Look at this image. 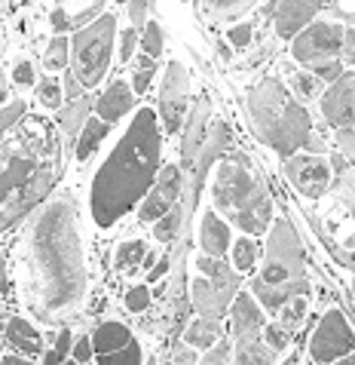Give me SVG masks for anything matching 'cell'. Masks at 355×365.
<instances>
[{"instance_id": "6da1fadb", "label": "cell", "mask_w": 355, "mask_h": 365, "mask_svg": "<svg viewBox=\"0 0 355 365\" xmlns=\"http://www.w3.org/2000/svg\"><path fill=\"white\" fill-rule=\"evenodd\" d=\"M25 301L43 322L68 317L86 292L83 242L70 197H55L25 233Z\"/></svg>"}, {"instance_id": "7a4b0ae2", "label": "cell", "mask_w": 355, "mask_h": 365, "mask_svg": "<svg viewBox=\"0 0 355 365\" xmlns=\"http://www.w3.org/2000/svg\"><path fill=\"white\" fill-rule=\"evenodd\" d=\"M62 172V145L53 126L31 117L0 145V230L22 221L53 190Z\"/></svg>"}, {"instance_id": "3957f363", "label": "cell", "mask_w": 355, "mask_h": 365, "mask_svg": "<svg viewBox=\"0 0 355 365\" xmlns=\"http://www.w3.org/2000/svg\"><path fill=\"white\" fill-rule=\"evenodd\" d=\"M159 126L157 114L150 108H141L129 123V133L120 138L107 163L98 169L92 181V218L98 227H110L117 218H123L135 202L147 194L159 172Z\"/></svg>"}, {"instance_id": "277c9868", "label": "cell", "mask_w": 355, "mask_h": 365, "mask_svg": "<svg viewBox=\"0 0 355 365\" xmlns=\"http://www.w3.org/2000/svg\"><path fill=\"white\" fill-rule=\"evenodd\" d=\"M248 114L258 138L267 141L279 157H291L297 148H307L312 138V123H309L307 108L279 80L267 77L251 89Z\"/></svg>"}, {"instance_id": "5b68a950", "label": "cell", "mask_w": 355, "mask_h": 365, "mask_svg": "<svg viewBox=\"0 0 355 365\" xmlns=\"http://www.w3.org/2000/svg\"><path fill=\"white\" fill-rule=\"evenodd\" d=\"M215 206L245 233H263L272 221V202L267 185L245 154H230L218 163Z\"/></svg>"}, {"instance_id": "8992f818", "label": "cell", "mask_w": 355, "mask_h": 365, "mask_svg": "<svg viewBox=\"0 0 355 365\" xmlns=\"http://www.w3.org/2000/svg\"><path fill=\"white\" fill-rule=\"evenodd\" d=\"M343 34H346V28L334 22L309 25L294 40L291 56L300 65H309L319 80H331L334 83L343 74Z\"/></svg>"}, {"instance_id": "52a82bcc", "label": "cell", "mask_w": 355, "mask_h": 365, "mask_svg": "<svg viewBox=\"0 0 355 365\" xmlns=\"http://www.w3.org/2000/svg\"><path fill=\"white\" fill-rule=\"evenodd\" d=\"M114 16H98L92 25L80 28L70 40V53H74V77L83 86H95L110 65V49H114Z\"/></svg>"}, {"instance_id": "ba28073f", "label": "cell", "mask_w": 355, "mask_h": 365, "mask_svg": "<svg viewBox=\"0 0 355 365\" xmlns=\"http://www.w3.org/2000/svg\"><path fill=\"white\" fill-rule=\"evenodd\" d=\"M300 270H303V249L294 227L285 218L276 221V227L270 233L267 242V261H263V273L260 279L270 282V286H291V282H300Z\"/></svg>"}, {"instance_id": "9c48e42d", "label": "cell", "mask_w": 355, "mask_h": 365, "mask_svg": "<svg viewBox=\"0 0 355 365\" xmlns=\"http://www.w3.org/2000/svg\"><path fill=\"white\" fill-rule=\"evenodd\" d=\"M202 277L194 279V289H190V295H194V307L199 310V317H224L227 304L233 301L239 289V277L233 270H227L221 264L218 258H199Z\"/></svg>"}, {"instance_id": "30bf717a", "label": "cell", "mask_w": 355, "mask_h": 365, "mask_svg": "<svg viewBox=\"0 0 355 365\" xmlns=\"http://www.w3.org/2000/svg\"><path fill=\"white\" fill-rule=\"evenodd\" d=\"M355 347V338H352V329L346 326L340 310H328L322 317V322L312 331V341H309V353L316 362H334Z\"/></svg>"}, {"instance_id": "8fae6325", "label": "cell", "mask_w": 355, "mask_h": 365, "mask_svg": "<svg viewBox=\"0 0 355 365\" xmlns=\"http://www.w3.org/2000/svg\"><path fill=\"white\" fill-rule=\"evenodd\" d=\"M187 98H190V77L187 68L181 62H169L166 80H162V93H159V117L166 133H178L187 114Z\"/></svg>"}, {"instance_id": "7c38bea8", "label": "cell", "mask_w": 355, "mask_h": 365, "mask_svg": "<svg viewBox=\"0 0 355 365\" xmlns=\"http://www.w3.org/2000/svg\"><path fill=\"white\" fill-rule=\"evenodd\" d=\"M181 181H184V169L181 166H166L162 172H157L154 190H150V197L144 200V206L138 212L144 225H154V221H159L175 206V200L181 197Z\"/></svg>"}, {"instance_id": "4fadbf2b", "label": "cell", "mask_w": 355, "mask_h": 365, "mask_svg": "<svg viewBox=\"0 0 355 365\" xmlns=\"http://www.w3.org/2000/svg\"><path fill=\"white\" fill-rule=\"evenodd\" d=\"M285 172H288L291 185L307 197H322L324 187L331 185V166L322 157H309V154L291 157L285 163Z\"/></svg>"}, {"instance_id": "5bb4252c", "label": "cell", "mask_w": 355, "mask_h": 365, "mask_svg": "<svg viewBox=\"0 0 355 365\" xmlns=\"http://www.w3.org/2000/svg\"><path fill=\"white\" fill-rule=\"evenodd\" d=\"M322 114L331 126L355 123V74H340L322 98Z\"/></svg>"}, {"instance_id": "9a60e30c", "label": "cell", "mask_w": 355, "mask_h": 365, "mask_svg": "<svg viewBox=\"0 0 355 365\" xmlns=\"http://www.w3.org/2000/svg\"><path fill=\"white\" fill-rule=\"evenodd\" d=\"M322 6H324V0H279V6H276V34L279 37H294Z\"/></svg>"}, {"instance_id": "2e32d148", "label": "cell", "mask_w": 355, "mask_h": 365, "mask_svg": "<svg viewBox=\"0 0 355 365\" xmlns=\"http://www.w3.org/2000/svg\"><path fill=\"white\" fill-rule=\"evenodd\" d=\"M230 329L233 334H236V341H255L258 334L263 331V313L260 307L255 304V298L251 295H236V301H233V313H230Z\"/></svg>"}, {"instance_id": "e0dca14e", "label": "cell", "mask_w": 355, "mask_h": 365, "mask_svg": "<svg viewBox=\"0 0 355 365\" xmlns=\"http://www.w3.org/2000/svg\"><path fill=\"white\" fill-rule=\"evenodd\" d=\"M101 6H105V0H58V6L53 9V28L55 31L80 28V25H86Z\"/></svg>"}, {"instance_id": "ac0fdd59", "label": "cell", "mask_w": 355, "mask_h": 365, "mask_svg": "<svg viewBox=\"0 0 355 365\" xmlns=\"http://www.w3.org/2000/svg\"><path fill=\"white\" fill-rule=\"evenodd\" d=\"M132 101H135V98H132V89L123 83V80H117V83H110L105 89V96H98V101H95L98 117L105 120V123H114V120L129 114Z\"/></svg>"}, {"instance_id": "d6986e66", "label": "cell", "mask_w": 355, "mask_h": 365, "mask_svg": "<svg viewBox=\"0 0 355 365\" xmlns=\"http://www.w3.org/2000/svg\"><path fill=\"white\" fill-rule=\"evenodd\" d=\"M230 246V230L215 212H202V252L211 258H224Z\"/></svg>"}, {"instance_id": "ffe728a7", "label": "cell", "mask_w": 355, "mask_h": 365, "mask_svg": "<svg viewBox=\"0 0 355 365\" xmlns=\"http://www.w3.org/2000/svg\"><path fill=\"white\" fill-rule=\"evenodd\" d=\"M251 292H255V298L263 304V307H270V310H279L282 304H285L288 298L294 295H303L307 292V279H300V282H291V286H270V282H263L260 277L251 282Z\"/></svg>"}, {"instance_id": "44dd1931", "label": "cell", "mask_w": 355, "mask_h": 365, "mask_svg": "<svg viewBox=\"0 0 355 365\" xmlns=\"http://www.w3.org/2000/svg\"><path fill=\"white\" fill-rule=\"evenodd\" d=\"M6 341L13 344L16 350H22L28 359L40 356V350H43V344H40V334L31 329V322H25V319H9L6 322Z\"/></svg>"}, {"instance_id": "7402d4cb", "label": "cell", "mask_w": 355, "mask_h": 365, "mask_svg": "<svg viewBox=\"0 0 355 365\" xmlns=\"http://www.w3.org/2000/svg\"><path fill=\"white\" fill-rule=\"evenodd\" d=\"M206 117H208V101H199L196 110H194V120H190L187 138H184V160H181V169H184V172L194 166L196 154L202 150V133H206Z\"/></svg>"}, {"instance_id": "603a6c76", "label": "cell", "mask_w": 355, "mask_h": 365, "mask_svg": "<svg viewBox=\"0 0 355 365\" xmlns=\"http://www.w3.org/2000/svg\"><path fill=\"white\" fill-rule=\"evenodd\" d=\"M129 341H132V334L126 326H120V322H105V326H98V331H95L92 347L98 350V356H105V353L123 347Z\"/></svg>"}, {"instance_id": "cb8c5ba5", "label": "cell", "mask_w": 355, "mask_h": 365, "mask_svg": "<svg viewBox=\"0 0 355 365\" xmlns=\"http://www.w3.org/2000/svg\"><path fill=\"white\" fill-rule=\"evenodd\" d=\"M221 334V319L218 317H199L194 326L187 329V344L190 347H211Z\"/></svg>"}, {"instance_id": "d4e9b609", "label": "cell", "mask_w": 355, "mask_h": 365, "mask_svg": "<svg viewBox=\"0 0 355 365\" xmlns=\"http://www.w3.org/2000/svg\"><path fill=\"white\" fill-rule=\"evenodd\" d=\"M107 126L110 123H105V120H86V126H83V135H80V141H77V160H89L92 157V150L98 148V141L107 135Z\"/></svg>"}, {"instance_id": "484cf974", "label": "cell", "mask_w": 355, "mask_h": 365, "mask_svg": "<svg viewBox=\"0 0 355 365\" xmlns=\"http://www.w3.org/2000/svg\"><path fill=\"white\" fill-rule=\"evenodd\" d=\"M86 114H89V98H70V105L58 114V123H62V133L65 135H77L80 123H86Z\"/></svg>"}, {"instance_id": "4316f807", "label": "cell", "mask_w": 355, "mask_h": 365, "mask_svg": "<svg viewBox=\"0 0 355 365\" xmlns=\"http://www.w3.org/2000/svg\"><path fill=\"white\" fill-rule=\"evenodd\" d=\"M255 4V0H196V6L208 16H218V19H230V16H239Z\"/></svg>"}, {"instance_id": "83f0119b", "label": "cell", "mask_w": 355, "mask_h": 365, "mask_svg": "<svg viewBox=\"0 0 355 365\" xmlns=\"http://www.w3.org/2000/svg\"><path fill=\"white\" fill-rule=\"evenodd\" d=\"M181 221H184V209H178V206H171L166 215L159 218V225H154V237L159 242H169V240H175L178 237V230H181Z\"/></svg>"}, {"instance_id": "f1b7e54d", "label": "cell", "mask_w": 355, "mask_h": 365, "mask_svg": "<svg viewBox=\"0 0 355 365\" xmlns=\"http://www.w3.org/2000/svg\"><path fill=\"white\" fill-rule=\"evenodd\" d=\"M144 242L141 240H132V242H123V246L117 249V270H135L141 261H144Z\"/></svg>"}, {"instance_id": "f546056e", "label": "cell", "mask_w": 355, "mask_h": 365, "mask_svg": "<svg viewBox=\"0 0 355 365\" xmlns=\"http://www.w3.org/2000/svg\"><path fill=\"white\" fill-rule=\"evenodd\" d=\"M276 359V353H272V347H267V344H260L258 338L255 341H242L239 344V353H236V362H272Z\"/></svg>"}, {"instance_id": "4dcf8cb0", "label": "cell", "mask_w": 355, "mask_h": 365, "mask_svg": "<svg viewBox=\"0 0 355 365\" xmlns=\"http://www.w3.org/2000/svg\"><path fill=\"white\" fill-rule=\"evenodd\" d=\"M98 362L101 365H138L141 362V350H138L135 341H129V344H123V347H117V350L105 353V356H98Z\"/></svg>"}, {"instance_id": "1f68e13d", "label": "cell", "mask_w": 355, "mask_h": 365, "mask_svg": "<svg viewBox=\"0 0 355 365\" xmlns=\"http://www.w3.org/2000/svg\"><path fill=\"white\" fill-rule=\"evenodd\" d=\"M279 313H282V326L294 329L303 319V313H307V301H303V295H294V298H288L285 304H282Z\"/></svg>"}, {"instance_id": "d6a6232c", "label": "cell", "mask_w": 355, "mask_h": 365, "mask_svg": "<svg viewBox=\"0 0 355 365\" xmlns=\"http://www.w3.org/2000/svg\"><path fill=\"white\" fill-rule=\"evenodd\" d=\"M233 261H236V267H239V270H251V267H255L258 249H255V242H251L248 237H245V240H239L236 246H233Z\"/></svg>"}, {"instance_id": "836d02e7", "label": "cell", "mask_w": 355, "mask_h": 365, "mask_svg": "<svg viewBox=\"0 0 355 365\" xmlns=\"http://www.w3.org/2000/svg\"><path fill=\"white\" fill-rule=\"evenodd\" d=\"M68 46H70V43H68L65 37H55L53 43H49V49H46V68H49V71H58V68L68 65V53H70Z\"/></svg>"}, {"instance_id": "e575fe53", "label": "cell", "mask_w": 355, "mask_h": 365, "mask_svg": "<svg viewBox=\"0 0 355 365\" xmlns=\"http://www.w3.org/2000/svg\"><path fill=\"white\" fill-rule=\"evenodd\" d=\"M141 49H144V56H159L162 53V28L157 22H150L144 28V34H141Z\"/></svg>"}, {"instance_id": "d590c367", "label": "cell", "mask_w": 355, "mask_h": 365, "mask_svg": "<svg viewBox=\"0 0 355 365\" xmlns=\"http://www.w3.org/2000/svg\"><path fill=\"white\" fill-rule=\"evenodd\" d=\"M37 98L43 101L46 108H62V86H58L55 80H43L37 89Z\"/></svg>"}, {"instance_id": "8d00e7d4", "label": "cell", "mask_w": 355, "mask_h": 365, "mask_svg": "<svg viewBox=\"0 0 355 365\" xmlns=\"http://www.w3.org/2000/svg\"><path fill=\"white\" fill-rule=\"evenodd\" d=\"M68 350H70V331H68V329H62V331H58V341H55V347L46 353V356H43V362H49V365H58V362H65V359H68Z\"/></svg>"}, {"instance_id": "74e56055", "label": "cell", "mask_w": 355, "mask_h": 365, "mask_svg": "<svg viewBox=\"0 0 355 365\" xmlns=\"http://www.w3.org/2000/svg\"><path fill=\"white\" fill-rule=\"evenodd\" d=\"M22 114H25V101H9V105L0 110V135H4L9 126H16L18 120H22Z\"/></svg>"}, {"instance_id": "f35d334b", "label": "cell", "mask_w": 355, "mask_h": 365, "mask_svg": "<svg viewBox=\"0 0 355 365\" xmlns=\"http://www.w3.org/2000/svg\"><path fill=\"white\" fill-rule=\"evenodd\" d=\"M263 338H267V347L282 350L288 344V338H291V329L288 326H267L263 329Z\"/></svg>"}, {"instance_id": "ab89813d", "label": "cell", "mask_w": 355, "mask_h": 365, "mask_svg": "<svg viewBox=\"0 0 355 365\" xmlns=\"http://www.w3.org/2000/svg\"><path fill=\"white\" fill-rule=\"evenodd\" d=\"M126 307L132 313H141V310H147L150 307V292L144 286H138V289H129L126 292Z\"/></svg>"}, {"instance_id": "60d3db41", "label": "cell", "mask_w": 355, "mask_h": 365, "mask_svg": "<svg viewBox=\"0 0 355 365\" xmlns=\"http://www.w3.org/2000/svg\"><path fill=\"white\" fill-rule=\"evenodd\" d=\"M135 46H138V31H135V28H126V31H123V49H120V56H123L126 58V62H129V58H132V53H135Z\"/></svg>"}, {"instance_id": "b9f144b4", "label": "cell", "mask_w": 355, "mask_h": 365, "mask_svg": "<svg viewBox=\"0 0 355 365\" xmlns=\"http://www.w3.org/2000/svg\"><path fill=\"white\" fill-rule=\"evenodd\" d=\"M147 4H150V0H129V19H132V25H141V22H144Z\"/></svg>"}, {"instance_id": "7bdbcfd3", "label": "cell", "mask_w": 355, "mask_h": 365, "mask_svg": "<svg viewBox=\"0 0 355 365\" xmlns=\"http://www.w3.org/2000/svg\"><path fill=\"white\" fill-rule=\"evenodd\" d=\"M13 77H16V83H22V86L34 83V68H31V62H18L16 71H13Z\"/></svg>"}, {"instance_id": "ee69618b", "label": "cell", "mask_w": 355, "mask_h": 365, "mask_svg": "<svg viewBox=\"0 0 355 365\" xmlns=\"http://www.w3.org/2000/svg\"><path fill=\"white\" fill-rule=\"evenodd\" d=\"M74 359H77V362H89V359H92V341H89V338H80V341L74 344Z\"/></svg>"}, {"instance_id": "f6af8a7d", "label": "cell", "mask_w": 355, "mask_h": 365, "mask_svg": "<svg viewBox=\"0 0 355 365\" xmlns=\"http://www.w3.org/2000/svg\"><path fill=\"white\" fill-rule=\"evenodd\" d=\"M251 40V25H239V28H233L230 31V43L233 46H245Z\"/></svg>"}, {"instance_id": "bcb514c9", "label": "cell", "mask_w": 355, "mask_h": 365, "mask_svg": "<svg viewBox=\"0 0 355 365\" xmlns=\"http://www.w3.org/2000/svg\"><path fill=\"white\" fill-rule=\"evenodd\" d=\"M230 359V344L224 341L221 344L218 350H211V353H206V356H202V362H208V365H215V362H227Z\"/></svg>"}, {"instance_id": "7dc6e473", "label": "cell", "mask_w": 355, "mask_h": 365, "mask_svg": "<svg viewBox=\"0 0 355 365\" xmlns=\"http://www.w3.org/2000/svg\"><path fill=\"white\" fill-rule=\"evenodd\" d=\"M294 86H297V93H300L303 98H309L312 89H316V80L307 77V74H297V77H294Z\"/></svg>"}, {"instance_id": "c3c4849f", "label": "cell", "mask_w": 355, "mask_h": 365, "mask_svg": "<svg viewBox=\"0 0 355 365\" xmlns=\"http://www.w3.org/2000/svg\"><path fill=\"white\" fill-rule=\"evenodd\" d=\"M343 62L355 65V31H346V34H343Z\"/></svg>"}, {"instance_id": "681fc988", "label": "cell", "mask_w": 355, "mask_h": 365, "mask_svg": "<svg viewBox=\"0 0 355 365\" xmlns=\"http://www.w3.org/2000/svg\"><path fill=\"white\" fill-rule=\"evenodd\" d=\"M150 80H154V68H138L135 74V93H144L150 86Z\"/></svg>"}, {"instance_id": "f907efd6", "label": "cell", "mask_w": 355, "mask_h": 365, "mask_svg": "<svg viewBox=\"0 0 355 365\" xmlns=\"http://www.w3.org/2000/svg\"><path fill=\"white\" fill-rule=\"evenodd\" d=\"M65 96H68V98H80V80H77L74 74L65 80Z\"/></svg>"}, {"instance_id": "816d5d0a", "label": "cell", "mask_w": 355, "mask_h": 365, "mask_svg": "<svg viewBox=\"0 0 355 365\" xmlns=\"http://www.w3.org/2000/svg\"><path fill=\"white\" fill-rule=\"evenodd\" d=\"M166 270H169V258H162L157 267H150V279H159V277H162V273H166Z\"/></svg>"}, {"instance_id": "f5cc1de1", "label": "cell", "mask_w": 355, "mask_h": 365, "mask_svg": "<svg viewBox=\"0 0 355 365\" xmlns=\"http://www.w3.org/2000/svg\"><path fill=\"white\" fill-rule=\"evenodd\" d=\"M175 362H194V353L181 350V353H175Z\"/></svg>"}, {"instance_id": "db71d44e", "label": "cell", "mask_w": 355, "mask_h": 365, "mask_svg": "<svg viewBox=\"0 0 355 365\" xmlns=\"http://www.w3.org/2000/svg\"><path fill=\"white\" fill-rule=\"evenodd\" d=\"M25 356H4V365H22Z\"/></svg>"}, {"instance_id": "11a10c76", "label": "cell", "mask_w": 355, "mask_h": 365, "mask_svg": "<svg viewBox=\"0 0 355 365\" xmlns=\"http://www.w3.org/2000/svg\"><path fill=\"white\" fill-rule=\"evenodd\" d=\"M0 101H6V80H4V71H0Z\"/></svg>"}, {"instance_id": "9f6ffc18", "label": "cell", "mask_w": 355, "mask_h": 365, "mask_svg": "<svg viewBox=\"0 0 355 365\" xmlns=\"http://www.w3.org/2000/svg\"><path fill=\"white\" fill-rule=\"evenodd\" d=\"M117 4H129V0H117Z\"/></svg>"}]
</instances>
